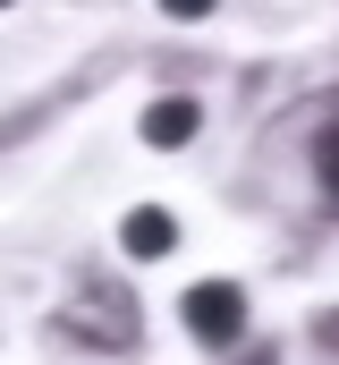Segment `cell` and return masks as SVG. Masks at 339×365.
<instances>
[{"label": "cell", "mask_w": 339, "mask_h": 365, "mask_svg": "<svg viewBox=\"0 0 339 365\" xmlns=\"http://www.w3.org/2000/svg\"><path fill=\"white\" fill-rule=\"evenodd\" d=\"M314 340H323V349H331V357H339V306H331V314H323V323H314Z\"/></svg>", "instance_id": "cell-6"}, {"label": "cell", "mask_w": 339, "mask_h": 365, "mask_svg": "<svg viewBox=\"0 0 339 365\" xmlns=\"http://www.w3.org/2000/svg\"><path fill=\"white\" fill-rule=\"evenodd\" d=\"M178 314H187V331H195L204 349H229V340L246 331V289H238V280H195Z\"/></svg>", "instance_id": "cell-2"}, {"label": "cell", "mask_w": 339, "mask_h": 365, "mask_svg": "<svg viewBox=\"0 0 339 365\" xmlns=\"http://www.w3.org/2000/svg\"><path fill=\"white\" fill-rule=\"evenodd\" d=\"M51 331L119 357V349H136V340H145V306H136V297H127L110 272H85V280H77V297L60 306V323H51Z\"/></svg>", "instance_id": "cell-1"}, {"label": "cell", "mask_w": 339, "mask_h": 365, "mask_svg": "<svg viewBox=\"0 0 339 365\" xmlns=\"http://www.w3.org/2000/svg\"><path fill=\"white\" fill-rule=\"evenodd\" d=\"M314 179L339 195V128H323V145H314Z\"/></svg>", "instance_id": "cell-5"}, {"label": "cell", "mask_w": 339, "mask_h": 365, "mask_svg": "<svg viewBox=\"0 0 339 365\" xmlns=\"http://www.w3.org/2000/svg\"><path fill=\"white\" fill-rule=\"evenodd\" d=\"M195 119H204V110H195V102H187V93H170V102H153V110H145V145H187V136H195Z\"/></svg>", "instance_id": "cell-4"}, {"label": "cell", "mask_w": 339, "mask_h": 365, "mask_svg": "<svg viewBox=\"0 0 339 365\" xmlns=\"http://www.w3.org/2000/svg\"><path fill=\"white\" fill-rule=\"evenodd\" d=\"M119 238H127V255H170V247H178V221H170L162 204H136V212L119 221Z\"/></svg>", "instance_id": "cell-3"}, {"label": "cell", "mask_w": 339, "mask_h": 365, "mask_svg": "<svg viewBox=\"0 0 339 365\" xmlns=\"http://www.w3.org/2000/svg\"><path fill=\"white\" fill-rule=\"evenodd\" d=\"M0 9H9V0H0Z\"/></svg>", "instance_id": "cell-8"}, {"label": "cell", "mask_w": 339, "mask_h": 365, "mask_svg": "<svg viewBox=\"0 0 339 365\" xmlns=\"http://www.w3.org/2000/svg\"><path fill=\"white\" fill-rule=\"evenodd\" d=\"M170 17H212V0H162Z\"/></svg>", "instance_id": "cell-7"}]
</instances>
